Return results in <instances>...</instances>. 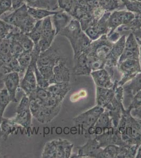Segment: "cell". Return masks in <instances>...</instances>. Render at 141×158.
<instances>
[{"mask_svg": "<svg viewBox=\"0 0 141 158\" xmlns=\"http://www.w3.org/2000/svg\"><path fill=\"white\" fill-rule=\"evenodd\" d=\"M33 117L41 123H48L57 117L64 99L39 86L29 96Z\"/></svg>", "mask_w": 141, "mask_h": 158, "instance_id": "obj_1", "label": "cell"}, {"mask_svg": "<svg viewBox=\"0 0 141 158\" xmlns=\"http://www.w3.org/2000/svg\"><path fill=\"white\" fill-rule=\"evenodd\" d=\"M58 35L68 40L73 50L74 58L85 52L92 42L83 31L79 20L74 18Z\"/></svg>", "mask_w": 141, "mask_h": 158, "instance_id": "obj_2", "label": "cell"}, {"mask_svg": "<svg viewBox=\"0 0 141 158\" xmlns=\"http://www.w3.org/2000/svg\"><path fill=\"white\" fill-rule=\"evenodd\" d=\"M2 20L10 25L18 27L25 34H27L32 30L37 22L29 15L28 7L25 4L4 16Z\"/></svg>", "mask_w": 141, "mask_h": 158, "instance_id": "obj_3", "label": "cell"}, {"mask_svg": "<svg viewBox=\"0 0 141 158\" xmlns=\"http://www.w3.org/2000/svg\"><path fill=\"white\" fill-rule=\"evenodd\" d=\"M74 144L68 140L59 138L45 144L41 157L43 158H68L71 156Z\"/></svg>", "mask_w": 141, "mask_h": 158, "instance_id": "obj_4", "label": "cell"}, {"mask_svg": "<svg viewBox=\"0 0 141 158\" xmlns=\"http://www.w3.org/2000/svg\"><path fill=\"white\" fill-rule=\"evenodd\" d=\"M104 110V108L97 105L75 117L73 121L74 125L79 129V133L86 137L89 130L94 127L97 119Z\"/></svg>", "mask_w": 141, "mask_h": 158, "instance_id": "obj_5", "label": "cell"}, {"mask_svg": "<svg viewBox=\"0 0 141 158\" xmlns=\"http://www.w3.org/2000/svg\"><path fill=\"white\" fill-rule=\"evenodd\" d=\"M32 117L29 97L24 94L19 104L16 107V115L13 118L17 124L25 129L27 135H29L32 124Z\"/></svg>", "mask_w": 141, "mask_h": 158, "instance_id": "obj_6", "label": "cell"}, {"mask_svg": "<svg viewBox=\"0 0 141 158\" xmlns=\"http://www.w3.org/2000/svg\"><path fill=\"white\" fill-rule=\"evenodd\" d=\"M113 43L109 41L107 35H103L92 41L85 51L89 56H94L101 59L106 60L112 49Z\"/></svg>", "mask_w": 141, "mask_h": 158, "instance_id": "obj_7", "label": "cell"}, {"mask_svg": "<svg viewBox=\"0 0 141 158\" xmlns=\"http://www.w3.org/2000/svg\"><path fill=\"white\" fill-rule=\"evenodd\" d=\"M118 70L122 74V77L117 82L119 86H123L139 72H141L139 59H127L118 63Z\"/></svg>", "mask_w": 141, "mask_h": 158, "instance_id": "obj_8", "label": "cell"}, {"mask_svg": "<svg viewBox=\"0 0 141 158\" xmlns=\"http://www.w3.org/2000/svg\"><path fill=\"white\" fill-rule=\"evenodd\" d=\"M135 17L134 13L131 11L121 10L113 12L110 15L108 20L109 32L115 30L122 25L130 24L133 21Z\"/></svg>", "mask_w": 141, "mask_h": 158, "instance_id": "obj_9", "label": "cell"}, {"mask_svg": "<svg viewBox=\"0 0 141 158\" xmlns=\"http://www.w3.org/2000/svg\"><path fill=\"white\" fill-rule=\"evenodd\" d=\"M123 89V104L125 109H127L134 95L141 90V72L127 81L122 86Z\"/></svg>", "mask_w": 141, "mask_h": 158, "instance_id": "obj_10", "label": "cell"}, {"mask_svg": "<svg viewBox=\"0 0 141 158\" xmlns=\"http://www.w3.org/2000/svg\"><path fill=\"white\" fill-rule=\"evenodd\" d=\"M62 58L59 51L51 47L47 50L41 52L37 61V67L38 68L41 67L54 68Z\"/></svg>", "mask_w": 141, "mask_h": 158, "instance_id": "obj_11", "label": "cell"}, {"mask_svg": "<svg viewBox=\"0 0 141 158\" xmlns=\"http://www.w3.org/2000/svg\"><path fill=\"white\" fill-rule=\"evenodd\" d=\"M53 73V77L49 81L50 85L59 83L70 82L71 73L64 58H62L54 67Z\"/></svg>", "mask_w": 141, "mask_h": 158, "instance_id": "obj_12", "label": "cell"}, {"mask_svg": "<svg viewBox=\"0 0 141 158\" xmlns=\"http://www.w3.org/2000/svg\"><path fill=\"white\" fill-rule=\"evenodd\" d=\"M88 139V142L79 147L77 155L73 158H97L102 148L100 147V143L95 137Z\"/></svg>", "mask_w": 141, "mask_h": 158, "instance_id": "obj_13", "label": "cell"}, {"mask_svg": "<svg viewBox=\"0 0 141 158\" xmlns=\"http://www.w3.org/2000/svg\"><path fill=\"white\" fill-rule=\"evenodd\" d=\"M126 36V35H122L120 39L113 43L112 50L106 59L105 68H113L117 67L120 56L125 49Z\"/></svg>", "mask_w": 141, "mask_h": 158, "instance_id": "obj_14", "label": "cell"}, {"mask_svg": "<svg viewBox=\"0 0 141 158\" xmlns=\"http://www.w3.org/2000/svg\"><path fill=\"white\" fill-rule=\"evenodd\" d=\"M3 82L6 86L10 97L12 102H16L17 91L20 87V76L19 72H13L7 74L4 79Z\"/></svg>", "mask_w": 141, "mask_h": 158, "instance_id": "obj_15", "label": "cell"}, {"mask_svg": "<svg viewBox=\"0 0 141 158\" xmlns=\"http://www.w3.org/2000/svg\"><path fill=\"white\" fill-rule=\"evenodd\" d=\"M90 76L93 78L96 86L104 88H113L114 82L112 81V77L106 68L93 71Z\"/></svg>", "mask_w": 141, "mask_h": 158, "instance_id": "obj_16", "label": "cell"}, {"mask_svg": "<svg viewBox=\"0 0 141 158\" xmlns=\"http://www.w3.org/2000/svg\"><path fill=\"white\" fill-rule=\"evenodd\" d=\"M38 87L34 67L30 65L24 73L23 78L20 81V88L23 91L24 94H29Z\"/></svg>", "mask_w": 141, "mask_h": 158, "instance_id": "obj_17", "label": "cell"}, {"mask_svg": "<svg viewBox=\"0 0 141 158\" xmlns=\"http://www.w3.org/2000/svg\"><path fill=\"white\" fill-rule=\"evenodd\" d=\"M52 23L56 30V35L64 29L73 19L71 15L62 10L57 11L56 14L51 16Z\"/></svg>", "mask_w": 141, "mask_h": 158, "instance_id": "obj_18", "label": "cell"}, {"mask_svg": "<svg viewBox=\"0 0 141 158\" xmlns=\"http://www.w3.org/2000/svg\"><path fill=\"white\" fill-rule=\"evenodd\" d=\"M74 74L75 76H89L92 71L88 64V54L84 52L80 55L74 58Z\"/></svg>", "mask_w": 141, "mask_h": 158, "instance_id": "obj_19", "label": "cell"}, {"mask_svg": "<svg viewBox=\"0 0 141 158\" xmlns=\"http://www.w3.org/2000/svg\"><path fill=\"white\" fill-rule=\"evenodd\" d=\"M114 88L107 89L97 86V105L105 108L114 98Z\"/></svg>", "mask_w": 141, "mask_h": 158, "instance_id": "obj_20", "label": "cell"}, {"mask_svg": "<svg viewBox=\"0 0 141 158\" xmlns=\"http://www.w3.org/2000/svg\"><path fill=\"white\" fill-rule=\"evenodd\" d=\"M20 128H21V127L17 124L13 118H3L1 124L2 138L3 140H6L10 135H16Z\"/></svg>", "mask_w": 141, "mask_h": 158, "instance_id": "obj_21", "label": "cell"}, {"mask_svg": "<svg viewBox=\"0 0 141 158\" xmlns=\"http://www.w3.org/2000/svg\"><path fill=\"white\" fill-rule=\"evenodd\" d=\"M28 7L57 11L59 9L57 0H24Z\"/></svg>", "mask_w": 141, "mask_h": 158, "instance_id": "obj_22", "label": "cell"}, {"mask_svg": "<svg viewBox=\"0 0 141 158\" xmlns=\"http://www.w3.org/2000/svg\"><path fill=\"white\" fill-rule=\"evenodd\" d=\"M6 38H13L15 40L20 44L25 52L31 53L34 48V42L31 39L27 34L20 31L15 34H10L6 36Z\"/></svg>", "mask_w": 141, "mask_h": 158, "instance_id": "obj_23", "label": "cell"}, {"mask_svg": "<svg viewBox=\"0 0 141 158\" xmlns=\"http://www.w3.org/2000/svg\"><path fill=\"white\" fill-rule=\"evenodd\" d=\"M56 36V30L53 27L52 18L47 17L42 21V31L40 39L48 40L53 43Z\"/></svg>", "mask_w": 141, "mask_h": 158, "instance_id": "obj_24", "label": "cell"}, {"mask_svg": "<svg viewBox=\"0 0 141 158\" xmlns=\"http://www.w3.org/2000/svg\"><path fill=\"white\" fill-rule=\"evenodd\" d=\"M53 95L64 99L71 89L69 82L59 83L50 85L47 89Z\"/></svg>", "mask_w": 141, "mask_h": 158, "instance_id": "obj_25", "label": "cell"}, {"mask_svg": "<svg viewBox=\"0 0 141 158\" xmlns=\"http://www.w3.org/2000/svg\"><path fill=\"white\" fill-rule=\"evenodd\" d=\"M56 12L57 11H50L48 10L43 9L28 7V12L29 15L36 21L43 20L48 16H52L54 14H56Z\"/></svg>", "mask_w": 141, "mask_h": 158, "instance_id": "obj_26", "label": "cell"}, {"mask_svg": "<svg viewBox=\"0 0 141 158\" xmlns=\"http://www.w3.org/2000/svg\"><path fill=\"white\" fill-rule=\"evenodd\" d=\"M120 146L115 144H110L106 147L102 148L97 158H117L118 153L119 151Z\"/></svg>", "mask_w": 141, "mask_h": 158, "instance_id": "obj_27", "label": "cell"}, {"mask_svg": "<svg viewBox=\"0 0 141 158\" xmlns=\"http://www.w3.org/2000/svg\"><path fill=\"white\" fill-rule=\"evenodd\" d=\"M42 21H37L34 27L30 32L27 34L34 42V44H37L41 38L42 31Z\"/></svg>", "mask_w": 141, "mask_h": 158, "instance_id": "obj_28", "label": "cell"}, {"mask_svg": "<svg viewBox=\"0 0 141 158\" xmlns=\"http://www.w3.org/2000/svg\"><path fill=\"white\" fill-rule=\"evenodd\" d=\"M88 64L92 72L105 68L106 60L101 59L94 56L89 55H88Z\"/></svg>", "mask_w": 141, "mask_h": 158, "instance_id": "obj_29", "label": "cell"}, {"mask_svg": "<svg viewBox=\"0 0 141 158\" xmlns=\"http://www.w3.org/2000/svg\"><path fill=\"white\" fill-rule=\"evenodd\" d=\"M12 102L6 89L0 90V117H3L4 113L10 103Z\"/></svg>", "mask_w": 141, "mask_h": 158, "instance_id": "obj_30", "label": "cell"}, {"mask_svg": "<svg viewBox=\"0 0 141 158\" xmlns=\"http://www.w3.org/2000/svg\"><path fill=\"white\" fill-rule=\"evenodd\" d=\"M125 49L134 52H140L139 44L133 33H130L127 36H126Z\"/></svg>", "mask_w": 141, "mask_h": 158, "instance_id": "obj_31", "label": "cell"}, {"mask_svg": "<svg viewBox=\"0 0 141 158\" xmlns=\"http://www.w3.org/2000/svg\"><path fill=\"white\" fill-rule=\"evenodd\" d=\"M20 67V73H25L27 68L30 65L31 61V54L29 52H24L17 59Z\"/></svg>", "mask_w": 141, "mask_h": 158, "instance_id": "obj_32", "label": "cell"}, {"mask_svg": "<svg viewBox=\"0 0 141 158\" xmlns=\"http://www.w3.org/2000/svg\"><path fill=\"white\" fill-rule=\"evenodd\" d=\"M11 39V54L13 58L18 59L20 56L24 53L25 51L20 44L13 38Z\"/></svg>", "mask_w": 141, "mask_h": 158, "instance_id": "obj_33", "label": "cell"}, {"mask_svg": "<svg viewBox=\"0 0 141 158\" xmlns=\"http://www.w3.org/2000/svg\"><path fill=\"white\" fill-rule=\"evenodd\" d=\"M34 73L35 74L36 79L38 86L43 89H47L50 85L49 80L43 77L38 69L37 64L34 66Z\"/></svg>", "mask_w": 141, "mask_h": 158, "instance_id": "obj_34", "label": "cell"}, {"mask_svg": "<svg viewBox=\"0 0 141 158\" xmlns=\"http://www.w3.org/2000/svg\"><path fill=\"white\" fill-rule=\"evenodd\" d=\"M11 39L10 38H4L0 41V54H11Z\"/></svg>", "mask_w": 141, "mask_h": 158, "instance_id": "obj_35", "label": "cell"}, {"mask_svg": "<svg viewBox=\"0 0 141 158\" xmlns=\"http://www.w3.org/2000/svg\"><path fill=\"white\" fill-rule=\"evenodd\" d=\"M13 26L0 19V41L9 35Z\"/></svg>", "mask_w": 141, "mask_h": 158, "instance_id": "obj_36", "label": "cell"}, {"mask_svg": "<svg viewBox=\"0 0 141 158\" xmlns=\"http://www.w3.org/2000/svg\"><path fill=\"white\" fill-rule=\"evenodd\" d=\"M8 11H13L11 0H0V16Z\"/></svg>", "mask_w": 141, "mask_h": 158, "instance_id": "obj_37", "label": "cell"}, {"mask_svg": "<svg viewBox=\"0 0 141 158\" xmlns=\"http://www.w3.org/2000/svg\"><path fill=\"white\" fill-rule=\"evenodd\" d=\"M126 6L129 11L141 15V2L139 1H126Z\"/></svg>", "mask_w": 141, "mask_h": 158, "instance_id": "obj_38", "label": "cell"}, {"mask_svg": "<svg viewBox=\"0 0 141 158\" xmlns=\"http://www.w3.org/2000/svg\"><path fill=\"white\" fill-rule=\"evenodd\" d=\"M141 106V90L138 92L133 98L132 101L130 104L127 110L131 111V110L134 109Z\"/></svg>", "mask_w": 141, "mask_h": 158, "instance_id": "obj_39", "label": "cell"}, {"mask_svg": "<svg viewBox=\"0 0 141 158\" xmlns=\"http://www.w3.org/2000/svg\"><path fill=\"white\" fill-rule=\"evenodd\" d=\"M130 113L131 115L134 117V118L141 120V106L131 110Z\"/></svg>", "mask_w": 141, "mask_h": 158, "instance_id": "obj_40", "label": "cell"}, {"mask_svg": "<svg viewBox=\"0 0 141 158\" xmlns=\"http://www.w3.org/2000/svg\"><path fill=\"white\" fill-rule=\"evenodd\" d=\"M11 1L12 4L13 11L18 9L25 4L24 0H11Z\"/></svg>", "mask_w": 141, "mask_h": 158, "instance_id": "obj_41", "label": "cell"}, {"mask_svg": "<svg viewBox=\"0 0 141 158\" xmlns=\"http://www.w3.org/2000/svg\"><path fill=\"white\" fill-rule=\"evenodd\" d=\"M137 119V118H136ZM138 120V123H139V131L141 134V120L137 119Z\"/></svg>", "mask_w": 141, "mask_h": 158, "instance_id": "obj_42", "label": "cell"}, {"mask_svg": "<svg viewBox=\"0 0 141 158\" xmlns=\"http://www.w3.org/2000/svg\"><path fill=\"white\" fill-rule=\"evenodd\" d=\"M3 118L0 117V138H2V131H1V122H2V118Z\"/></svg>", "mask_w": 141, "mask_h": 158, "instance_id": "obj_43", "label": "cell"}, {"mask_svg": "<svg viewBox=\"0 0 141 158\" xmlns=\"http://www.w3.org/2000/svg\"><path fill=\"white\" fill-rule=\"evenodd\" d=\"M138 43L139 44V49L141 50V39L138 41Z\"/></svg>", "mask_w": 141, "mask_h": 158, "instance_id": "obj_44", "label": "cell"}, {"mask_svg": "<svg viewBox=\"0 0 141 158\" xmlns=\"http://www.w3.org/2000/svg\"><path fill=\"white\" fill-rule=\"evenodd\" d=\"M104 1H111V0H104Z\"/></svg>", "mask_w": 141, "mask_h": 158, "instance_id": "obj_45", "label": "cell"}, {"mask_svg": "<svg viewBox=\"0 0 141 158\" xmlns=\"http://www.w3.org/2000/svg\"><path fill=\"white\" fill-rule=\"evenodd\" d=\"M0 90H1V89H0Z\"/></svg>", "mask_w": 141, "mask_h": 158, "instance_id": "obj_46", "label": "cell"}]
</instances>
